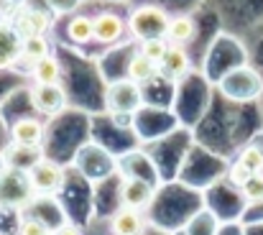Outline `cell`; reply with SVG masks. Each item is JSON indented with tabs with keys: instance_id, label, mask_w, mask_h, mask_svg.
I'll use <instances>...</instances> for the list:
<instances>
[{
	"instance_id": "obj_1",
	"label": "cell",
	"mask_w": 263,
	"mask_h": 235,
	"mask_svg": "<svg viewBox=\"0 0 263 235\" xmlns=\"http://www.w3.org/2000/svg\"><path fill=\"white\" fill-rule=\"evenodd\" d=\"M169 21H172V15L164 8H159V5H141V8H136L128 15V31L138 39V44L148 41V39H166Z\"/></svg>"
},
{
	"instance_id": "obj_2",
	"label": "cell",
	"mask_w": 263,
	"mask_h": 235,
	"mask_svg": "<svg viewBox=\"0 0 263 235\" xmlns=\"http://www.w3.org/2000/svg\"><path fill=\"white\" fill-rule=\"evenodd\" d=\"M220 89H222V95L228 100L251 102V100H256L261 95L263 79L251 67H238V69H230L225 77L220 79Z\"/></svg>"
},
{
	"instance_id": "obj_3",
	"label": "cell",
	"mask_w": 263,
	"mask_h": 235,
	"mask_svg": "<svg viewBox=\"0 0 263 235\" xmlns=\"http://www.w3.org/2000/svg\"><path fill=\"white\" fill-rule=\"evenodd\" d=\"M28 184L33 194H57L64 187V169L49 158H39L28 166Z\"/></svg>"
},
{
	"instance_id": "obj_4",
	"label": "cell",
	"mask_w": 263,
	"mask_h": 235,
	"mask_svg": "<svg viewBox=\"0 0 263 235\" xmlns=\"http://www.w3.org/2000/svg\"><path fill=\"white\" fill-rule=\"evenodd\" d=\"M31 184L28 174L18 169L0 171V205L3 207H23L31 202Z\"/></svg>"
},
{
	"instance_id": "obj_5",
	"label": "cell",
	"mask_w": 263,
	"mask_h": 235,
	"mask_svg": "<svg viewBox=\"0 0 263 235\" xmlns=\"http://www.w3.org/2000/svg\"><path fill=\"white\" fill-rule=\"evenodd\" d=\"M10 26L15 28V33L21 39H31V36H44L51 28V13L41 10V8H31L28 3L21 5L10 21Z\"/></svg>"
},
{
	"instance_id": "obj_6",
	"label": "cell",
	"mask_w": 263,
	"mask_h": 235,
	"mask_svg": "<svg viewBox=\"0 0 263 235\" xmlns=\"http://www.w3.org/2000/svg\"><path fill=\"white\" fill-rule=\"evenodd\" d=\"M31 105L39 115L54 118L67 107V95L62 84H33L31 87Z\"/></svg>"
},
{
	"instance_id": "obj_7",
	"label": "cell",
	"mask_w": 263,
	"mask_h": 235,
	"mask_svg": "<svg viewBox=\"0 0 263 235\" xmlns=\"http://www.w3.org/2000/svg\"><path fill=\"white\" fill-rule=\"evenodd\" d=\"M95 23V41L102 44V46H110V44H118L128 28V21L112 10H102L92 18Z\"/></svg>"
},
{
	"instance_id": "obj_8",
	"label": "cell",
	"mask_w": 263,
	"mask_h": 235,
	"mask_svg": "<svg viewBox=\"0 0 263 235\" xmlns=\"http://www.w3.org/2000/svg\"><path fill=\"white\" fill-rule=\"evenodd\" d=\"M154 200V187L141 176H125L120 184V207L143 210Z\"/></svg>"
},
{
	"instance_id": "obj_9",
	"label": "cell",
	"mask_w": 263,
	"mask_h": 235,
	"mask_svg": "<svg viewBox=\"0 0 263 235\" xmlns=\"http://www.w3.org/2000/svg\"><path fill=\"white\" fill-rule=\"evenodd\" d=\"M44 133L46 128L39 118H18L10 125V138L18 149H36L44 141Z\"/></svg>"
},
{
	"instance_id": "obj_10",
	"label": "cell",
	"mask_w": 263,
	"mask_h": 235,
	"mask_svg": "<svg viewBox=\"0 0 263 235\" xmlns=\"http://www.w3.org/2000/svg\"><path fill=\"white\" fill-rule=\"evenodd\" d=\"M23 51V39L15 33V28L5 21H0V69H10Z\"/></svg>"
},
{
	"instance_id": "obj_11",
	"label": "cell",
	"mask_w": 263,
	"mask_h": 235,
	"mask_svg": "<svg viewBox=\"0 0 263 235\" xmlns=\"http://www.w3.org/2000/svg\"><path fill=\"white\" fill-rule=\"evenodd\" d=\"M189 54H186V49L184 46H172L169 44V49H166V54H164V59L159 62V75L164 79H181L186 72H189Z\"/></svg>"
},
{
	"instance_id": "obj_12",
	"label": "cell",
	"mask_w": 263,
	"mask_h": 235,
	"mask_svg": "<svg viewBox=\"0 0 263 235\" xmlns=\"http://www.w3.org/2000/svg\"><path fill=\"white\" fill-rule=\"evenodd\" d=\"M110 230H112V235H143L146 223H143L141 210L118 207L110 218Z\"/></svg>"
},
{
	"instance_id": "obj_13",
	"label": "cell",
	"mask_w": 263,
	"mask_h": 235,
	"mask_svg": "<svg viewBox=\"0 0 263 235\" xmlns=\"http://www.w3.org/2000/svg\"><path fill=\"white\" fill-rule=\"evenodd\" d=\"M197 39V21L186 13L181 15H172L169 28H166V41L172 46H186Z\"/></svg>"
},
{
	"instance_id": "obj_14",
	"label": "cell",
	"mask_w": 263,
	"mask_h": 235,
	"mask_svg": "<svg viewBox=\"0 0 263 235\" xmlns=\"http://www.w3.org/2000/svg\"><path fill=\"white\" fill-rule=\"evenodd\" d=\"M67 39L74 46H85L89 41H95V23H92V18L85 15V13L72 15L69 23H67Z\"/></svg>"
},
{
	"instance_id": "obj_15",
	"label": "cell",
	"mask_w": 263,
	"mask_h": 235,
	"mask_svg": "<svg viewBox=\"0 0 263 235\" xmlns=\"http://www.w3.org/2000/svg\"><path fill=\"white\" fill-rule=\"evenodd\" d=\"M156 77H161L159 75V64H154V62H148L143 54H133L130 57V62H128V79L130 82H136L138 87L141 84H148V82H154Z\"/></svg>"
},
{
	"instance_id": "obj_16",
	"label": "cell",
	"mask_w": 263,
	"mask_h": 235,
	"mask_svg": "<svg viewBox=\"0 0 263 235\" xmlns=\"http://www.w3.org/2000/svg\"><path fill=\"white\" fill-rule=\"evenodd\" d=\"M31 77L36 84H62V64L57 57H44L41 62L31 64Z\"/></svg>"
},
{
	"instance_id": "obj_17",
	"label": "cell",
	"mask_w": 263,
	"mask_h": 235,
	"mask_svg": "<svg viewBox=\"0 0 263 235\" xmlns=\"http://www.w3.org/2000/svg\"><path fill=\"white\" fill-rule=\"evenodd\" d=\"M49 54H51V44H49V39H46V36H31V39H23L21 59H26V62L36 64V62H41V59H44V57H49Z\"/></svg>"
},
{
	"instance_id": "obj_18",
	"label": "cell",
	"mask_w": 263,
	"mask_h": 235,
	"mask_svg": "<svg viewBox=\"0 0 263 235\" xmlns=\"http://www.w3.org/2000/svg\"><path fill=\"white\" fill-rule=\"evenodd\" d=\"M166 49H169V41H166V39H148V41H141V44H138V54H143V57H146L148 62H154V64H159V62L164 59Z\"/></svg>"
},
{
	"instance_id": "obj_19",
	"label": "cell",
	"mask_w": 263,
	"mask_h": 235,
	"mask_svg": "<svg viewBox=\"0 0 263 235\" xmlns=\"http://www.w3.org/2000/svg\"><path fill=\"white\" fill-rule=\"evenodd\" d=\"M238 161H240V164H243L251 174H263V149H258L256 143L246 146V149L240 151Z\"/></svg>"
},
{
	"instance_id": "obj_20",
	"label": "cell",
	"mask_w": 263,
	"mask_h": 235,
	"mask_svg": "<svg viewBox=\"0 0 263 235\" xmlns=\"http://www.w3.org/2000/svg\"><path fill=\"white\" fill-rule=\"evenodd\" d=\"M240 194H243L246 202H253V205H256V202H263V176L261 174L251 176L248 184L240 187Z\"/></svg>"
},
{
	"instance_id": "obj_21",
	"label": "cell",
	"mask_w": 263,
	"mask_h": 235,
	"mask_svg": "<svg viewBox=\"0 0 263 235\" xmlns=\"http://www.w3.org/2000/svg\"><path fill=\"white\" fill-rule=\"evenodd\" d=\"M18 235H51V230H49L41 220L26 218V220H21V225H18Z\"/></svg>"
},
{
	"instance_id": "obj_22",
	"label": "cell",
	"mask_w": 263,
	"mask_h": 235,
	"mask_svg": "<svg viewBox=\"0 0 263 235\" xmlns=\"http://www.w3.org/2000/svg\"><path fill=\"white\" fill-rule=\"evenodd\" d=\"M46 5H49L51 13L62 15V13H77L82 0H46Z\"/></svg>"
},
{
	"instance_id": "obj_23",
	"label": "cell",
	"mask_w": 263,
	"mask_h": 235,
	"mask_svg": "<svg viewBox=\"0 0 263 235\" xmlns=\"http://www.w3.org/2000/svg\"><path fill=\"white\" fill-rule=\"evenodd\" d=\"M228 176H230V182L240 189V187H243V184H248V179H251V176H256V174H251L240 161H235V164L230 166V174H228Z\"/></svg>"
},
{
	"instance_id": "obj_24",
	"label": "cell",
	"mask_w": 263,
	"mask_h": 235,
	"mask_svg": "<svg viewBox=\"0 0 263 235\" xmlns=\"http://www.w3.org/2000/svg\"><path fill=\"white\" fill-rule=\"evenodd\" d=\"M51 235H82L74 225H69V223H64V225H59L57 230H51Z\"/></svg>"
},
{
	"instance_id": "obj_25",
	"label": "cell",
	"mask_w": 263,
	"mask_h": 235,
	"mask_svg": "<svg viewBox=\"0 0 263 235\" xmlns=\"http://www.w3.org/2000/svg\"><path fill=\"white\" fill-rule=\"evenodd\" d=\"M5 3H8V5H15V8H21V5H26L28 0H5Z\"/></svg>"
},
{
	"instance_id": "obj_26",
	"label": "cell",
	"mask_w": 263,
	"mask_h": 235,
	"mask_svg": "<svg viewBox=\"0 0 263 235\" xmlns=\"http://www.w3.org/2000/svg\"><path fill=\"white\" fill-rule=\"evenodd\" d=\"M102 3H125V0H102Z\"/></svg>"
},
{
	"instance_id": "obj_27",
	"label": "cell",
	"mask_w": 263,
	"mask_h": 235,
	"mask_svg": "<svg viewBox=\"0 0 263 235\" xmlns=\"http://www.w3.org/2000/svg\"><path fill=\"white\" fill-rule=\"evenodd\" d=\"M0 21H3V10H0Z\"/></svg>"
}]
</instances>
